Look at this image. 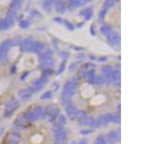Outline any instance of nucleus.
I'll use <instances>...</instances> for the list:
<instances>
[{
  "instance_id": "nucleus-37",
  "label": "nucleus",
  "mask_w": 144,
  "mask_h": 144,
  "mask_svg": "<svg viewBox=\"0 0 144 144\" xmlns=\"http://www.w3.org/2000/svg\"><path fill=\"white\" fill-rule=\"evenodd\" d=\"M114 2H115L114 1H105V7H106V8H109V7L112 6V5L115 4Z\"/></svg>"
},
{
  "instance_id": "nucleus-15",
  "label": "nucleus",
  "mask_w": 144,
  "mask_h": 144,
  "mask_svg": "<svg viewBox=\"0 0 144 144\" xmlns=\"http://www.w3.org/2000/svg\"><path fill=\"white\" fill-rule=\"evenodd\" d=\"M56 10L60 13H63L66 10L65 4L63 1H58L55 4Z\"/></svg>"
},
{
  "instance_id": "nucleus-4",
  "label": "nucleus",
  "mask_w": 144,
  "mask_h": 144,
  "mask_svg": "<svg viewBox=\"0 0 144 144\" xmlns=\"http://www.w3.org/2000/svg\"><path fill=\"white\" fill-rule=\"evenodd\" d=\"M18 108V103L16 101H10L7 104V108L5 110L4 116L9 117L12 115L13 112Z\"/></svg>"
},
{
  "instance_id": "nucleus-35",
  "label": "nucleus",
  "mask_w": 144,
  "mask_h": 144,
  "mask_svg": "<svg viewBox=\"0 0 144 144\" xmlns=\"http://www.w3.org/2000/svg\"><path fill=\"white\" fill-rule=\"evenodd\" d=\"M63 22H64L65 25L67 27V28H68L69 30H73L74 29V26H73L72 24H71L70 22H66V21H64Z\"/></svg>"
},
{
  "instance_id": "nucleus-5",
  "label": "nucleus",
  "mask_w": 144,
  "mask_h": 144,
  "mask_svg": "<svg viewBox=\"0 0 144 144\" xmlns=\"http://www.w3.org/2000/svg\"><path fill=\"white\" fill-rule=\"evenodd\" d=\"M108 40L112 44H117L120 41V36L116 32H110L108 36Z\"/></svg>"
},
{
  "instance_id": "nucleus-21",
  "label": "nucleus",
  "mask_w": 144,
  "mask_h": 144,
  "mask_svg": "<svg viewBox=\"0 0 144 144\" xmlns=\"http://www.w3.org/2000/svg\"><path fill=\"white\" fill-rule=\"evenodd\" d=\"M25 116L27 120H34L37 119V118L36 117V115L34 114L33 112H26V114L25 115Z\"/></svg>"
},
{
  "instance_id": "nucleus-29",
  "label": "nucleus",
  "mask_w": 144,
  "mask_h": 144,
  "mask_svg": "<svg viewBox=\"0 0 144 144\" xmlns=\"http://www.w3.org/2000/svg\"><path fill=\"white\" fill-rule=\"evenodd\" d=\"M102 72L105 74V75H108L109 73H110L112 72V69L109 66H104L102 68Z\"/></svg>"
},
{
  "instance_id": "nucleus-13",
  "label": "nucleus",
  "mask_w": 144,
  "mask_h": 144,
  "mask_svg": "<svg viewBox=\"0 0 144 144\" xmlns=\"http://www.w3.org/2000/svg\"><path fill=\"white\" fill-rule=\"evenodd\" d=\"M18 94L22 99H28L29 97H31L32 93L30 92V91L28 90L24 89V90H19V92H18Z\"/></svg>"
},
{
  "instance_id": "nucleus-28",
  "label": "nucleus",
  "mask_w": 144,
  "mask_h": 144,
  "mask_svg": "<svg viewBox=\"0 0 144 144\" xmlns=\"http://www.w3.org/2000/svg\"><path fill=\"white\" fill-rule=\"evenodd\" d=\"M66 123V119L63 115H61L58 118V124L60 126H64Z\"/></svg>"
},
{
  "instance_id": "nucleus-3",
  "label": "nucleus",
  "mask_w": 144,
  "mask_h": 144,
  "mask_svg": "<svg viewBox=\"0 0 144 144\" xmlns=\"http://www.w3.org/2000/svg\"><path fill=\"white\" fill-rule=\"evenodd\" d=\"M107 100V97L105 94H100L93 97L90 100V105L92 106H98L103 104Z\"/></svg>"
},
{
  "instance_id": "nucleus-9",
  "label": "nucleus",
  "mask_w": 144,
  "mask_h": 144,
  "mask_svg": "<svg viewBox=\"0 0 144 144\" xmlns=\"http://www.w3.org/2000/svg\"><path fill=\"white\" fill-rule=\"evenodd\" d=\"M71 99V96L70 94L68 93V91L63 88V90L61 92V100H62V103L63 105H68L69 104V101Z\"/></svg>"
},
{
  "instance_id": "nucleus-11",
  "label": "nucleus",
  "mask_w": 144,
  "mask_h": 144,
  "mask_svg": "<svg viewBox=\"0 0 144 144\" xmlns=\"http://www.w3.org/2000/svg\"><path fill=\"white\" fill-rule=\"evenodd\" d=\"M31 143L33 144H40L43 141V137L40 134H35L30 138Z\"/></svg>"
},
{
  "instance_id": "nucleus-40",
  "label": "nucleus",
  "mask_w": 144,
  "mask_h": 144,
  "mask_svg": "<svg viewBox=\"0 0 144 144\" xmlns=\"http://www.w3.org/2000/svg\"><path fill=\"white\" fill-rule=\"evenodd\" d=\"M40 14L37 11H36V10H33V11L31 12V15H32L33 18H36L37 17H40Z\"/></svg>"
},
{
  "instance_id": "nucleus-27",
  "label": "nucleus",
  "mask_w": 144,
  "mask_h": 144,
  "mask_svg": "<svg viewBox=\"0 0 144 144\" xmlns=\"http://www.w3.org/2000/svg\"><path fill=\"white\" fill-rule=\"evenodd\" d=\"M51 96H52L51 91H46V92H45L44 94H42V96L40 97V99H48L51 98Z\"/></svg>"
},
{
  "instance_id": "nucleus-42",
  "label": "nucleus",
  "mask_w": 144,
  "mask_h": 144,
  "mask_svg": "<svg viewBox=\"0 0 144 144\" xmlns=\"http://www.w3.org/2000/svg\"><path fill=\"white\" fill-rule=\"evenodd\" d=\"M91 132H92V130H83L81 131V133L85 135V134H89Z\"/></svg>"
},
{
  "instance_id": "nucleus-45",
  "label": "nucleus",
  "mask_w": 144,
  "mask_h": 144,
  "mask_svg": "<svg viewBox=\"0 0 144 144\" xmlns=\"http://www.w3.org/2000/svg\"><path fill=\"white\" fill-rule=\"evenodd\" d=\"M15 69H16V67H15V66H13L12 69H11V73H15Z\"/></svg>"
},
{
  "instance_id": "nucleus-31",
  "label": "nucleus",
  "mask_w": 144,
  "mask_h": 144,
  "mask_svg": "<svg viewBox=\"0 0 144 144\" xmlns=\"http://www.w3.org/2000/svg\"><path fill=\"white\" fill-rule=\"evenodd\" d=\"M117 139V135L115 133H111L109 135V140L111 141V142H114L115 141V140Z\"/></svg>"
},
{
  "instance_id": "nucleus-6",
  "label": "nucleus",
  "mask_w": 144,
  "mask_h": 144,
  "mask_svg": "<svg viewBox=\"0 0 144 144\" xmlns=\"http://www.w3.org/2000/svg\"><path fill=\"white\" fill-rule=\"evenodd\" d=\"M19 54V49L18 47L15 46V47H13L12 48H11V50L9 51V54H8V57H9V59L10 60V61H15L18 57Z\"/></svg>"
},
{
  "instance_id": "nucleus-14",
  "label": "nucleus",
  "mask_w": 144,
  "mask_h": 144,
  "mask_svg": "<svg viewBox=\"0 0 144 144\" xmlns=\"http://www.w3.org/2000/svg\"><path fill=\"white\" fill-rule=\"evenodd\" d=\"M32 44H33V42L30 38H27V39L24 40V41L22 43V49L24 51H28L30 49V46L32 45Z\"/></svg>"
},
{
  "instance_id": "nucleus-19",
  "label": "nucleus",
  "mask_w": 144,
  "mask_h": 144,
  "mask_svg": "<svg viewBox=\"0 0 144 144\" xmlns=\"http://www.w3.org/2000/svg\"><path fill=\"white\" fill-rule=\"evenodd\" d=\"M87 75H88V80H89V82H90L91 84L95 83L96 76H95V74H94V70H91V71H90V72L87 73Z\"/></svg>"
},
{
  "instance_id": "nucleus-39",
  "label": "nucleus",
  "mask_w": 144,
  "mask_h": 144,
  "mask_svg": "<svg viewBox=\"0 0 144 144\" xmlns=\"http://www.w3.org/2000/svg\"><path fill=\"white\" fill-rule=\"evenodd\" d=\"M104 81V79L102 78V76H98L97 78H96V81H95V83L97 82L98 84H102Z\"/></svg>"
},
{
  "instance_id": "nucleus-41",
  "label": "nucleus",
  "mask_w": 144,
  "mask_h": 144,
  "mask_svg": "<svg viewBox=\"0 0 144 144\" xmlns=\"http://www.w3.org/2000/svg\"><path fill=\"white\" fill-rule=\"evenodd\" d=\"M97 144H106V142L102 136H99L97 139Z\"/></svg>"
},
{
  "instance_id": "nucleus-43",
  "label": "nucleus",
  "mask_w": 144,
  "mask_h": 144,
  "mask_svg": "<svg viewBox=\"0 0 144 144\" xmlns=\"http://www.w3.org/2000/svg\"><path fill=\"white\" fill-rule=\"evenodd\" d=\"M28 75H29V73H28V72H25V73H23V75L21 76V79H25Z\"/></svg>"
},
{
  "instance_id": "nucleus-44",
  "label": "nucleus",
  "mask_w": 144,
  "mask_h": 144,
  "mask_svg": "<svg viewBox=\"0 0 144 144\" xmlns=\"http://www.w3.org/2000/svg\"><path fill=\"white\" fill-rule=\"evenodd\" d=\"M99 60L100 61H105L107 60V58H106V57H102V58H99Z\"/></svg>"
},
{
  "instance_id": "nucleus-24",
  "label": "nucleus",
  "mask_w": 144,
  "mask_h": 144,
  "mask_svg": "<svg viewBox=\"0 0 144 144\" xmlns=\"http://www.w3.org/2000/svg\"><path fill=\"white\" fill-rule=\"evenodd\" d=\"M9 27H10V25L8 24V22H7L6 19L0 21V30H4V29H7Z\"/></svg>"
},
{
  "instance_id": "nucleus-2",
  "label": "nucleus",
  "mask_w": 144,
  "mask_h": 144,
  "mask_svg": "<svg viewBox=\"0 0 144 144\" xmlns=\"http://www.w3.org/2000/svg\"><path fill=\"white\" fill-rule=\"evenodd\" d=\"M94 92H95V90L94 89V87L90 84L84 83L80 87L81 96L84 99L90 98V97L94 94Z\"/></svg>"
},
{
  "instance_id": "nucleus-20",
  "label": "nucleus",
  "mask_w": 144,
  "mask_h": 144,
  "mask_svg": "<svg viewBox=\"0 0 144 144\" xmlns=\"http://www.w3.org/2000/svg\"><path fill=\"white\" fill-rule=\"evenodd\" d=\"M27 122V119L25 117V115H20L19 116L17 120H16V123L17 124L19 125V126H21V125H25Z\"/></svg>"
},
{
  "instance_id": "nucleus-33",
  "label": "nucleus",
  "mask_w": 144,
  "mask_h": 144,
  "mask_svg": "<svg viewBox=\"0 0 144 144\" xmlns=\"http://www.w3.org/2000/svg\"><path fill=\"white\" fill-rule=\"evenodd\" d=\"M90 126L93 127H98V126H99V124L97 120H94V119L93 118V119L91 120V123H90Z\"/></svg>"
},
{
  "instance_id": "nucleus-46",
  "label": "nucleus",
  "mask_w": 144,
  "mask_h": 144,
  "mask_svg": "<svg viewBox=\"0 0 144 144\" xmlns=\"http://www.w3.org/2000/svg\"><path fill=\"white\" fill-rule=\"evenodd\" d=\"M91 34L94 35V29H93V27H91Z\"/></svg>"
},
{
  "instance_id": "nucleus-8",
  "label": "nucleus",
  "mask_w": 144,
  "mask_h": 144,
  "mask_svg": "<svg viewBox=\"0 0 144 144\" xmlns=\"http://www.w3.org/2000/svg\"><path fill=\"white\" fill-rule=\"evenodd\" d=\"M66 112L70 117L73 118L76 115H77V109L73 104H68L66 108Z\"/></svg>"
},
{
  "instance_id": "nucleus-25",
  "label": "nucleus",
  "mask_w": 144,
  "mask_h": 144,
  "mask_svg": "<svg viewBox=\"0 0 144 144\" xmlns=\"http://www.w3.org/2000/svg\"><path fill=\"white\" fill-rule=\"evenodd\" d=\"M111 76H112V80L117 81V80H119V79H120V73L119 71H115V72H113L111 73Z\"/></svg>"
},
{
  "instance_id": "nucleus-34",
  "label": "nucleus",
  "mask_w": 144,
  "mask_h": 144,
  "mask_svg": "<svg viewBox=\"0 0 144 144\" xmlns=\"http://www.w3.org/2000/svg\"><path fill=\"white\" fill-rule=\"evenodd\" d=\"M90 12H91V10L90 9V8H87V9H83V10L80 12V14H81V15L86 16L87 15H88V14L90 13Z\"/></svg>"
},
{
  "instance_id": "nucleus-16",
  "label": "nucleus",
  "mask_w": 144,
  "mask_h": 144,
  "mask_svg": "<svg viewBox=\"0 0 144 144\" xmlns=\"http://www.w3.org/2000/svg\"><path fill=\"white\" fill-rule=\"evenodd\" d=\"M33 112L36 115L37 118H39L40 117H43L44 115V114H45V112H44L43 109V108H41V107H37L34 109V112Z\"/></svg>"
},
{
  "instance_id": "nucleus-30",
  "label": "nucleus",
  "mask_w": 144,
  "mask_h": 144,
  "mask_svg": "<svg viewBox=\"0 0 144 144\" xmlns=\"http://www.w3.org/2000/svg\"><path fill=\"white\" fill-rule=\"evenodd\" d=\"M19 25H20L22 27H23V28H26V27H27L30 26V22H29L28 21H27V20H22V21L19 23Z\"/></svg>"
},
{
  "instance_id": "nucleus-22",
  "label": "nucleus",
  "mask_w": 144,
  "mask_h": 144,
  "mask_svg": "<svg viewBox=\"0 0 144 144\" xmlns=\"http://www.w3.org/2000/svg\"><path fill=\"white\" fill-rule=\"evenodd\" d=\"M97 121L99 124V126H105L108 123V121L105 117V115H101L99 117V118L97 119Z\"/></svg>"
},
{
  "instance_id": "nucleus-32",
  "label": "nucleus",
  "mask_w": 144,
  "mask_h": 144,
  "mask_svg": "<svg viewBox=\"0 0 144 144\" xmlns=\"http://www.w3.org/2000/svg\"><path fill=\"white\" fill-rule=\"evenodd\" d=\"M120 117L118 115H112V122L114 123H120Z\"/></svg>"
},
{
  "instance_id": "nucleus-36",
  "label": "nucleus",
  "mask_w": 144,
  "mask_h": 144,
  "mask_svg": "<svg viewBox=\"0 0 144 144\" xmlns=\"http://www.w3.org/2000/svg\"><path fill=\"white\" fill-rule=\"evenodd\" d=\"M107 9H108V8H106V7H104L100 12H99V18H104V16L105 15V14H106V12H107Z\"/></svg>"
},
{
  "instance_id": "nucleus-26",
  "label": "nucleus",
  "mask_w": 144,
  "mask_h": 144,
  "mask_svg": "<svg viewBox=\"0 0 144 144\" xmlns=\"http://www.w3.org/2000/svg\"><path fill=\"white\" fill-rule=\"evenodd\" d=\"M43 7H44V9H45V11L50 12V11L51 10V8H52L51 1H44V3H43Z\"/></svg>"
},
{
  "instance_id": "nucleus-38",
  "label": "nucleus",
  "mask_w": 144,
  "mask_h": 144,
  "mask_svg": "<svg viewBox=\"0 0 144 144\" xmlns=\"http://www.w3.org/2000/svg\"><path fill=\"white\" fill-rule=\"evenodd\" d=\"M65 64H66V61H64V62H62V63L61 64V66L59 67V70H58V73H61L63 72L64 68H65Z\"/></svg>"
},
{
  "instance_id": "nucleus-10",
  "label": "nucleus",
  "mask_w": 144,
  "mask_h": 144,
  "mask_svg": "<svg viewBox=\"0 0 144 144\" xmlns=\"http://www.w3.org/2000/svg\"><path fill=\"white\" fill-rule=\"evenodd\" d=\"M45 112L48 115H51L54 117H56L58 114V109L54 105H48L45 109Z\"/></svg>"
},
{
  "instance_id": "nucleus-12",
  "label": "nucleus",
  "mask_w": 144,
  "mask_h": 144,
  "mask_svg": "<svg viewBox=\"0 0 144 144\" xmlns=\"http://www.w3.org/2000/svg\"><path fill=\"white\" fill-rule=\"evenodd\" d=\"M77 117H78V120H79L80 123L85 125L86 120H87L88 116H87V115L85 112H79L77 113Z\"/></svg>"
},
{
  "instance_id": "nucleus-18",
  "label": "nucleus",
  "mask_w": 144,
  "mask_h": 144,
  "mask_svg": "<svg viewBox=\"0 0 144 144\" xmlns=\"http://www.w3.org/2000/svg\"><path fill=\"white\" fill-rule=\"evenodd\" d=\"M52 54H53V52H51V51H47L46 52L41 54L40 58L41 60H43L44 61H46L48 59H50L51 58Z\"/></svg>"
},
{
  "instance_id": "nucleus-1",
  "label": "nucleus",
  "mask_w": 144,
  "mask_h": 144,
  "mask_svg": "<svg viewBox=\"0 0 144 144\" xmlns=\"http://www.w3.org/2000/svg\"><path fill=\"white\" fill-rule=\"evenodd\" d=\"M37 63V60L33 55H26L21 60V64L23 69H32Z\"/></svg>"
},
{
  "instance_id": "nucleus-7",
  "label": "nucleus",
  "mask_w": 144,
  "mask_h": 144,
  "mask_svg": "<svg viewBox=\"0 0 144 144\" xmlns=\"http://www.w3.org/2000/svg\"><path fill=\"white\" fill-rule=\"evenodd\" d=\"M44 48V45L41 43H34L32 44V45L30 46V49L28 50V51L33 52V53H37V52H40V51H42Z\"/></svg>"
},
{
  "instance_id": "nucleus-23",
  "label": "nucleus",
  "mask_w": 144,
  "mask_h": 144,
  "mask_svg": "<svg viewBox=\"0 0 144 144\" xmlns=\"http://www.w3.org/2000/svg\"><path fill=\"white\" fill-rule=\"evenodd\" d=\"M100 31L102 32V34H109L111 31V27H109L108 25H103V26H102Z\"/></svg>"
},
{
  "instance_id": "nucleus-17",
  "label": "nucleus",
  "mask_w": 144,
  "mask_h": 144,
  "mask_svg": "<svg viewBox=\"0 0 144 144\" xmlns=\"http://www.w3.org/2000/svg\"><path fill=\"white\" fill-rule=\"evenodd\" d=\"M43 67L44 69H49V68L52 67L54 66V61L52 59H48L46 61H44L43 63Z\"/></svg>"
}]
</instances>
